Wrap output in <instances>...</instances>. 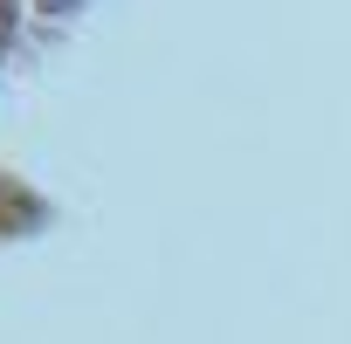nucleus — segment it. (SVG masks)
<instances>
[{"label": "nucleus", "instance_id": "nucleus-1", "mask_svg": "<svg viewBox=\"0 0 351 344\" xmlns=\"http://www.w3.org/2000/svg\"><path fill=\"white\" fill-rule=\"evenodd\" d=\"M56 8H69V0H56Z\"/></svg>", "mask_w": 351, "mask_h": 344}]
</instances>
